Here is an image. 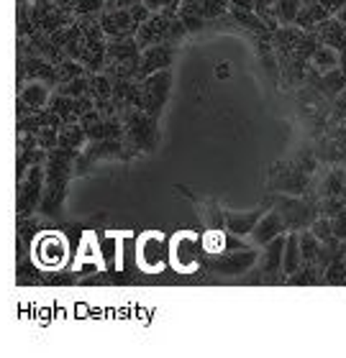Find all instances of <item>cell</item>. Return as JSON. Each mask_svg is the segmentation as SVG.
<instances>
[{"label":"cell","mask_w":346,"mask_h":358,"mask_svg":"<svg viewBox=\"0 0 346 358\" xmlns=\"http://www.w3.org/2000/svg\"><path fill=\"white\" fill-rule=\"evenodd\" d=\"M85 138H88L85 126L69 123V126H64L60 134H57V146H60V149H69V151H80L83 149Z\"/></svg>","instance_id":"cell-15"},{"label":"cell","mask_w":346,"mask_h":358,"mask_svg":"<svg viewBox=\"0 0 346 358\" xmlns=\"http://www.w3.org/2000/svg\"><path fill=\"white\" fill-rule=\"evenodd\" d=\"M172 80H174L172 67L159 69V72H151V75L144 77L141 90H139V108L149 118L159 120L167 100H169V92H172Z\"/></svg>","instance_id":"cell-2"},{"label":"cell","mask_w":346,"mask_h":358,"mask_svg":"<svg viewBox=\"0 0 346 358\" xmlns=\"http://www.w3.org/2000/svg\"><path fill=\"white\" fill-rule=\"evenodd\" d=\"M36 259L44 266H57L64 259V241L60 236H44V238H39Z\"/></svg>","instance_id":"cell-12"},{"label":"cell","mask_w":346,"mask_h":358,"mask_svg":"<svg viewBox=\"0 0 346 358\" xmlns=\"http://www.w3.org/2000/svg\"><path fill=\"white\" fill-rule=\"evenodd\" d=\"M136 21L128 8H108L106 13L100 15V31L111 38H126L136 34Z\"/></svg>","instance_id":"cell-8"},{"label":"cell","mask_w":346,"mask_h":358,"mask_svg":"<svg viewBox=\"0 0 346 358\" xmlns=\"http://www.w3.org/2000/svg\"><path fill=\"white\" fill-rule=\"evenodd\" d=\"M18 100L23 103V108H29L34 113L44 110L49 100H52V85L44 83V80H31L29 85H23Z\"/></svg>","instance_id":"cell-10"},{"label":"cell","mask_w":346,"mask_h":358,"mask_svg":"<svg viewBox=\"0 0 346 358\" xmlns=\"http://www.w3.org/2000/svg\"><path fill=\"white\" fill-rule=\"evenodd\" d=\"M174 57H177V49L169 41H162V44H151L144 46L141 54H139V75L146 77L151 72H159V69H169L172 67Z\"/></svg>","instance_id":"cell-5"},{"label":"cell","mask_w":346,"mask_h":358,"mask_svg":"<svg viewBox=\"0 0 346 358\" xmlns=\"http://www.w3.org/2000/svg\"><path fill=\"white\" fill-rule=\"evenodd\" d=\"M262 215H264V208L247 210V213H233V210H226V228L233 233V236L247 238L249 233L254 231L256 220H259Z\"/></svg>","instance_id":"cell-11"},{"label":"cell","mask_w":346,"mask_h":358,"mask_svg":"<svg viewBox=\"0 0 346 358\" xmlns=\"http://www.w3.org/2000/svg\"><path fill=\"white\" fill-rule=\"evenodd\" d=\"M339 52H336V46L331 44H321L313 49V54H310V64L316 69H321V72H331V69L339 67Z\"/></svg>","instance_id":"cell-14"},{"label":"cell","mask_w":346,"mask_h":358,"mask_svg":"<svg viewBox=\"0 0 346 358\" xmlns=\"http://www.w3.org/2000/svg\"><path fill=\"white\" fill-rule=\"evenodd\" d=\"M285 233H287V225H285V220H282V215H279L277 210H270V213H264V215L256 220L254 231L249 233V241H251L256 248H264L270 241H275L277 236H285Z\"/></svg>","instance_id":"cell-9"},{"label":"cell","mask_w":346,"mask_h":358,"mask_svg":"<svg viewBox=\"0 0 346 358\" xmlns=\"http://www.w3.org/2000/svg\"><path fill=\"white\" fill-rule=\"evenodd\" d=\"M92 87H95V92H98V97H111L113 95V85H111V80L108 77H92Z\"/></svg>","instance_id":"cell-20"},{"label":"cell","mask_w":346,"mask_h":358,"mask_svg":"<svg viewBox=\"0 0 346 358\" xmlns=\"http://www.w3.org/2000/svg\"><path fill=\"white\" fill-rule=\"evenodd\" d=\"M123 136L128 138V149L154 151L159 143L157 120L149 118L139 105H123Z\"/></svg>","instance_id":"cell-1"},{"label":"cell","mask_w":346,"mask_h":358,"mask_svg":"<svg viewBox=\"0 0 346 358\" xmlns=\"http://www.w3.org/2000/svg\"><path fill=\"white\" fill-rule=\"evenodd\" d=\"M331 231L333 236L339 241H346V208L344 210H336L331 217Z\"/></svg>","instance_id":"cell-19"},{"label":"cell","mask_w":346,"mask_h":358,"mask_svg":"<svg viewBox=\"0 0 346 358\" xmlns=\"http://www.w3.org/2000/svg\"><path fill=\"white\" fill-rule=\"evenodd\" d=\"M275 210L282 215L287 231H305L321 215L316 210V205H310V202L300 200V197H287V194L275 200Z\"/></svg>","instance_id":"cell-4"},{"label":"cell","mask_w":346,"mask_h":358,"mask_svg":"<svg viewBox=\"0 0 346 358\" xmlns=\"http://www.w3.org/2000/svg\"><path fill=\"white\" fill-rule=\"evenodd\" d=\"M69 6H75L77 13L90 15V13H98V10H103V6H106V0H72Z\"/></svg>","instance_id":"cell-18"},{"label":"cell","mask_w":346,"mask_h":358,"mask_svg":"<svg viewBox=\"0 0 346 358\" xmlns=\"http://www.w3.org/2000/svg\"><path fill=\"white\" fill-rule=\"evenodd\" d=\"M303 266V254H300V241H298V231H290L285 236V251H282V276H293L295 271H300Z\"/></svg>","instance_id":"cell-13"},{"label":"cell","mask_w":346,"mask_h":358,"mask_svg":"<svg viewBox=\"0 0 346 358\" xmlns=\"http://www.w3.org/2000/svg\"><path fill=\"white\" fill-rule=\"evenodd\" d=\"M341 194H344V197H346V177H344V192H341Z\"/></svg>","instance_id":"cell-22"},{"label":"cell","mask_w":346,"mask_h":358,"mask_svg":"<svg viewBox=\"0 0 346 358\" xmlns=\"http://www.w3.org/2000/svg\"><path fill=\"white\" fill-rule=\"evenodd\" d=\"M259 251L256 246H244V248H231V251H221V254H211L208 259V268L219 276H241L251 271L256 266Z\"/></svg>","instance_id":"cell-3"},{"label":"cell","mask_w":346,"mask_h":358,"mask_svg":"<svg viewBox=\"0 0 346 358\" xmlns=\"http://www.w3.org/2000/svg\"><path fill=\"white\" fill-rule=\"evenodd\" d=\"M336 21H339V23H341V26H346V6H344V8H341L339 13H336Z\"/></svg>","instance_id":"cell-21"},{"label":"cell","mask_w":346,"mask_h":358,"mask_svg":"<svg viewBox=\"0 0 346 358\" xmlns=\"http://www.w3.org/2000/svg\"><path fill=\"white\" fill-rule=\"evenodd\" d=\"M285 236H277V238L270 241V243L264 246V251H259L256 271L264 276V282H279V279H282V251H285Z\"/></svg>","instance_id":"cell-7"},{"label":"cell","mask_w":346,"mask_h":358,"mask_svg":"<svg viewBox=\"0 0 346 358\" xmlns=\"http://www.w3.org/2000/svg\"><path fill=\"white\" fill-rule=\"evenodd\" d=\"M298 241H300V254H303V264L308 266H318V251H321V241L310 233V228L305 231H298ZM321 271V268H318Z\"/></svg>","instance_id":"cell-16"},{"label":"cell","mask_w":346,"mask_h":358,"mask_svg":"<svg viewBox=\"0 0 346 358\" xmlns=\"http://www.w3.org/2000/svg\"><path fill=\"white\" fill-rule=\"evenodd\" d=\"M44 166L34 164L29 174L21 182V192H18V210L21 213H31V210L41 208V197H44Z\"/></svg>","instance_id":"cell-6"},{"label":"cell","mask_w":346,"mask_h":358,"mask_svg":"<svg viewBox=\"0 0 346 358\" xmlns=\"http://www.w3.org/2000/svg\"><path fill=\"white\" fill-rule=\"evenodd\" d=\"M298 13H300V0H277V15L285 26L295 23Z\"/></svg>","instance_id":"cell-17"}]
</instances>
